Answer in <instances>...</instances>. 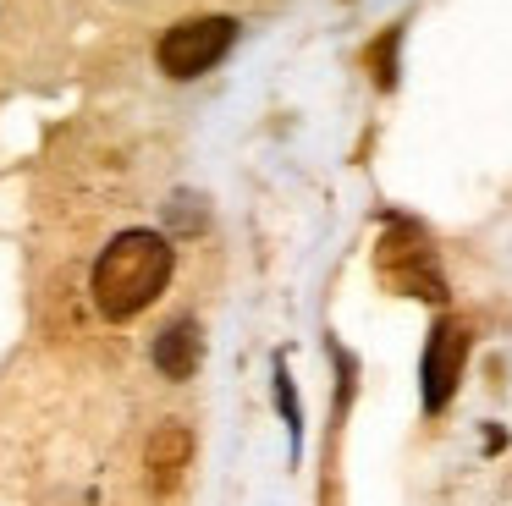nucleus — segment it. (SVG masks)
<instances>
[{
  "instance_id": "f257e3e1",
  "label": "nucleus",
  "mask_w": 512,
  "mask_h": 506,
  "mask_svg": "<svg viewBox=\"0 0 512 506\" xmlns=\"http://www.w3.org/2000/svg\"><path fill=\"white\" fill-rule=\"evenodd\" d=\"M171 281V242L160 231H122L105 242L100 264H94V303L105 319H133L166 292Z\"/></svg>"
},
{
  "instance_id": "f03ea898",
  "label": "nucleus",
  "mask_w": 512,
  "mask_h": 506,
  "mask_svg": "<svg viewBox=\"0 0 512 506\" xmlns=\"http://www.w3.org/2000/svg\"><path fill=\"white\" fill-rule=\"evenodd\" d=\"M375 270H380L386 286H397V292H408V297H430V303L446 297V281L435 275L430 237H424L413 220H391V231L375 248Z\"/></svg>"
},
{
  "instance_id": "7ed1b4c3",
  "label": "nucleus",
  "mask_w": 512,
  "mask_h": 506,
  "mask_svg": "<svg viewBox=\"0 0 512 506\" xmlns=\"http://www.w3.org/2000/svg\"><path fill=\"white\" fill-rule=\"evenodd\" d=\"M232 39H237V22L232 17H193V22H177L171 33H160L155 61H160V72H166V77L188 83V77L210 72V66L232 50Z\"/></svg>"
},
{
  "instance_id": "20e7f679",
  "label": "nucleus",
  "mask_w": 512,
  "mask_h": 506,
  "mask_svg": "<svg viewBox=\"0 0 512 506\" xmlns=\"http://www.w3.org/2000/svg\"><path fill=\"white\" fill-rule=\"evenodd\" d=\"M463 358H468V336L463 325H452V319H441V325L430 330V341H424V363H419V391H424V413H441L446 402H452L457 391V374H463Z\"/></svg>"
},
{
  "instance_id": "39448f33",
  "label": "nucleus",
  "mask_w": 512,
  "mask_h": 506,
  "mask_svg": "<svg viewBox=\"0 0 512 506\" xmlns=\"http://www.w3.org/2000/svg\"><path fill=\"white\" fill-rule=\"evenodd\" d=\"M199 347H204L199 325H193V319H177V325L155 341V369L166 374V380H188V374L199 369Z\"/></svg>"
},
{
  "instance_id": "423d86ee",
  "label": "nucleus",
  "mask_w": 512,
  "mask_h": 506,
  "mask_svg": "<svg viewBox=\"0 0 512 506\" xmlns=\"http://www.w3.org/2000/svg\"><path fill=\"white\" fill-rule=\"evenodd\" d=\"M188 457H193V435H188V424H160L155 435H149V473H155V484H177V473L188 468Z\"/></svg>"
}]
</instances>
